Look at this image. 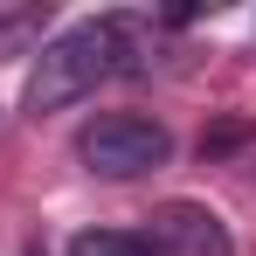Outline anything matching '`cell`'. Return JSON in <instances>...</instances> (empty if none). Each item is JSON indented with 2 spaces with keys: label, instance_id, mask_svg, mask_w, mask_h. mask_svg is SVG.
<instances>
[{
  "label": "cell",
  "instance_id": "obj_1",
  "mask_svg": "<svg viewBox=\"0 0 256 256\" xmlns=\"http://www.w3.org/2000/svg\"><path fill=\"white\" fill-rule=\"evenodd\" d=\"M118 70H125V48H118L111 14H104V21H76V28H62L56 42H42L35 70H28V111H35V118L70 111V104H84L90 90L104 84V76H118Z\"/></svg>",
  "mask_w": 256,
  "mask_h": 256
},
{
  "label": "cell",
  "instance_id": "obj_2",
  "mask_svg": "<svg viewBox=\"0 0 256 256\" xmlns=\"http://www.w3.org/2000/svg\"><path fill=\"white\" fill-rule=\"evenodd\" d=\"M76 160L97 180H138V173H160L173 160V132L160 118H138V111H111V118H90L76 132Z\"/></svg>",
  "mask_w": 256,
  "mask_h": 256
},
{
  "label": "cell",
  "instance_id": "obj_3",
  "mask_svg": "<svg viewBox=\"0 0 256 256\" xmlns=\"http://www.w3.org/2000/svg\"><path fill=\"white\" fill-rule=\"evenodd\" d=\"M146 250L152 256H236L222 214L201 208V201H166L152 208V228H146Z\"/></svg>",
  "mask_w": 256,
  "mask_h": 256
},
{
  "label": "cell",
  "instance_id": "obj_4",
  "mask_svg": "<svg viewBox=\"0 0 256 256\" xmlns=\"http://www.w3.org/2000/svg\"><path fill=\"white\" fill-rule=\"evenodd\" d=\"M70 256H152L146 250V236H132V228H84Z\"/></svg>",
  "mask_w": 256,
  "mask_h": 256
},
{
  "label": "cell",
  "instance_id": "obj_5",
  "mask_svg": "<svg viewBox=\"0 0 256 256\" xmlns=\"http://www.w3.org/2000/svg\"><path fill=\"white\" fill-rule=\"evenodd\" d=\"M35 256H42V250H35Z\"/></svg>",
  "mask_w": 256,
  "mask_h": 256
}]
</instances>
